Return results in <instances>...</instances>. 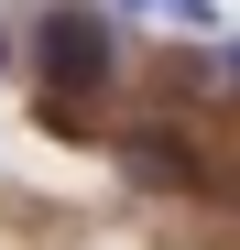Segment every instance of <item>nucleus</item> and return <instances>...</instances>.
<instances>
[{
	"mask_svg": "<svg viewBox=\"0 0 240 250\" xmlns=\"http://www.w3.org/2000/svg\"><path fill=\"white\" fill-rule=\"evenodd\" d=\"M0 65H11V44H0Z\"/></svg>",
	"mask_w": 240,
	"mask_h": 250,
	"instance_id": "39448f33",
	"label": "nucleus"
},
{
	"mask_svg": "<svg viewBox=\"0 0 240 250\" xmlns=\"http://www.w3.org/2000/svg\"><path fill=\"white\" fill-rule=\"evenodd\" d=\"M109 65V33L88 11H44V76H66V87H88V76Z\"/></svg>",
	"mask_w": 240,
	"mask_h": 250,
	"instance_id": "f257e3e1",
	"label": "nucleus"
},
{
	"mask_svg": "<svg viewBox=\"0 0 240 250\" xmlns=\"http://www.w3.org/2000/svg\"><path fill=\"white\" fill-rule=\"evenodd\" d=\"M120 11H153V22H186V33H218V0H120Z\"/></svg>",
	"mask_w": 240,
	"mask_h": 250,
	"instance_id": "7ed1b4c3",
	"label": "nucleus"
},
{
	"mask_svg": "<svg viewBox=\"0 0 240 250\" xmlns=\"http://www.w3.org/2000/svg\"><path fill=\"white\" fill-rule=\"evenodd\" d=\"M131 174H142V185H175V196H186V185H196V163H186V152H164V142H131Z\"/></svg>",
	"mask_w": 240,
	"mask_h": 250,
	"instance_id": "f03ea898",
	"label": "nucleus"
},
{
	"mask_svg": "<svg viewBox=\"0 0 240 250\" xmlns=\"http://www.w3.org/2000/svg\"><path fill=\"white\" fill-rule=\"evenodd\" d=\"M218 76H240V44H229V55H218Z\"/></svg>",
	"mask_w": 240,
	"mask_h": 250,
	"instance_id": "20e7f679",
	"label": "nucleus"
}]
</instances>
